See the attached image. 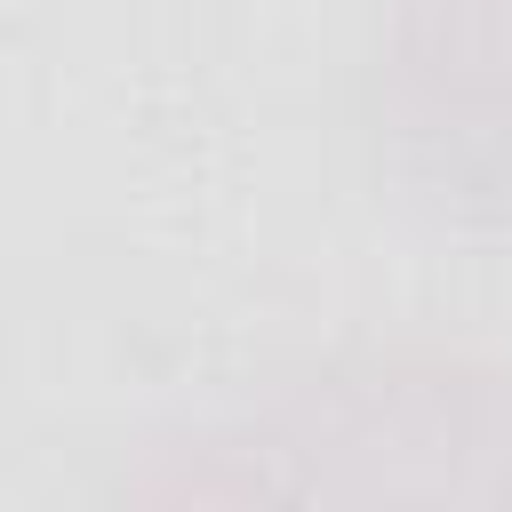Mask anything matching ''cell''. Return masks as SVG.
<instances>
[{
  "mask_svg": "<svg viewBox=\"0 0 512 512\" xmlns=\"http://www.w3.org/2000/svg\"><path fill=\"white\" fill-rule=\"evenodd\" d=\"M376 120L440 208L512 224V0H392Z\"/></svg>",
  "mask_w": 512,
  "mask_h": 512,
  "instance_id": "1",
  "label": "cell"
}]
</instances>
